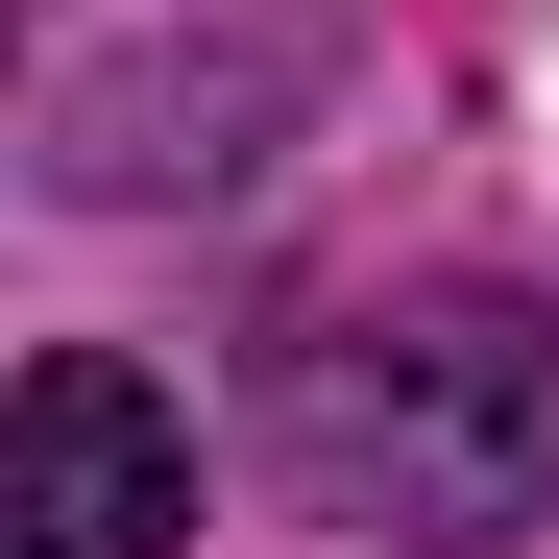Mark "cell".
Returning a JSON list of instances; mask_svg holds the SVG:
<instances>
[{
  "mask_svg": "<svg viewBox=\"0 0 559 559\" xmlns=\"http://www.w3.org/2000/svg\"><path fill=\"white\" fill-rule=\"evenodd\" d=\"M267 438H293V487L390 559H511L559 511V341L535 293H365L267 365Z\"/></svg>",
  "mask_w": 559,
  "mask_h": 559,
  "instance_id": "obj_1",
  "label": "cell"
},
{
  "mask_svg": "<svg viewBox=\"0 0 559 559\" xmlns=\"http://www.w3.org/2000/svg\"><path fill=\"white\" fill-rule=\"evenodd\" d=\"M195 535V438L122 341H49L25 414H0V559H170Z\"/></svg>",
  "mask_w": 559,
  "mask_h": 559,
  "instance_id": "obj_2",
  "label": "cell"
}]
</instances>
